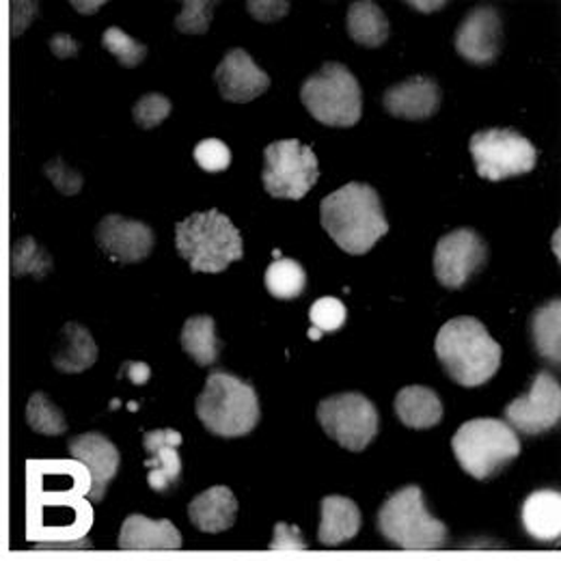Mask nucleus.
<instances>
[{"label":"nucleus","mask_w":561,"mask_h":561,"mask_svg":"<svg viewBox=\"0 0 561 561\" xmlns=\"http://www.w3.org/2000/svg\"><path fill=\"white\" fill-rule=\"evenodd\" d=\"M320 222L348 255H365L389 233V222L374 186L351 182L320 204Z\"/></svg>","instance_id":"1"},{"label":"nucleus","mask_w":561,"mask_h":561,"mask_svg":"<svg viewBox=\"0 0 561 561\" xmlns=\"http://www.w3.org/2000/svg\"><path fill=\"white\" fill-rule=\"evenodd\" d=\"M434 352L445 374L467 389L486 385L499 371L503 356L489 329L471 316L445 322L436 335Z\"/></svg>","instance_id":"2"},{"label":"nucleus","mask_w":561,"mask_h":561,"mask_svg":"<svg viewBox=\"0 0 561 561\" xmlns=\"http://www.w3.org/2000/svg\"><path fill=\"white\" fill-rule=\"evenodd\" d=\"M175 249L193 273L218 275L242 260V233L222 211H195L175 222Z\"/></svg>","instance_id":"3"},{"label":"nucleus","mask_w":561,"mask_h":561,"mask_svg":"<svg viewBox=\"0 0 561 561\" xmlns=\"http://www.w3.org/2000/svg\"><path fill=\"white\" fill-rule=\"evenodd\" d=\"M197 417L214 436L240 438L251 434L260 417V398L253 385L231 371L214 369L195 402Z\"/></svg>","instance_id":"4"},{"label":"nucleus","mask_w":561,"mask_h":561,"mask_svg":"<svg viewBox=\"0 0 561 561\" xmlns=\"http://www.w3.org/2000/svg\"><path fill=\"white\" fill-rule=\"evenodd\" d=\"M451 449L462 471L476 480H489L520 456V440L505 421L482 417L458 427Z\"/></svg>","instance_id":"5"},{"label":"nucleus","mask_w":561,"mask_h":561,"mask_svg":"<svg viewBox=\"0 0 561 561\" xmlns=\"http://www.w3.org/2000/svg\"><path fill=\"white\" fill-rule=\"evenodd\" d=\"M300 100L311 117L331 128H352L363 115V89L346 66L324 64L300 87Z\"/></svg>","instance_id":"6"},{"label":"nucleus","mask_w":561,"mask_h":561,"mask_svg":"<svg viewBox=\"0 0 561 561\" xmlns=\"http://www.w3.org/2000/svg\"><path fill=\"white\" fill-rule=\"evenodd\" d=\"M378 531L402 549H440L447 542V527L427 512L420 486H404L382 503Z\"/></svg>","instance_id":"7"},{"label":"nucleus","mask_w":561,"mask_h":561,"mask_svg":"<svg viewBox=\"0 0 561 561\" xmlns=\"http://www.w3.org/2000/svg\"><path fill=\"white\" fill-rule=\"evenodd\" d=\"M320 169L311 145L300 140H275L264 149L262 182L271 197L300 202L318 182Z\"/></svg>","instance_id":"8"},{"label":"nucleus","mask_w":561,"mask_h":561,"mask_svg":"<svg viewBox=\"0 0 561 561\" xmlns=\"http://www.w3.org/2000/svg\"><path fill=\"white\" fill-rule=\"evenodd\" d=\"M469 151L480 178L503 182L531 173L538 164V149L531 140L512 128H489L469 140Z\"/></svg>","instance_id":"9"},{"label":"nucleus","mask_w":561,"mask_h":561,"mask_svg":"<svg viewBox=\"0 0 561 561\" xmlns=\"http://www.w3.org/2000/svg\"><path fill=\"white\" fill-rule=\"evenodd\" d=\"M322 430L344 449L363 451L380 430V415L363 393H337L318 407Z\"/></svg>","instance_id":"10"},{"label":"nucleus","mask_w":561,"mask_h":561,"mask_svg":"<svg viewBox=\"0 0 561 561\" xmlns=\"http://www.w3.org/2000/svg\"><path fill=\"white\" fill-rule=\"evenodd\" d=\"M489 262V244L469 227L445 233L434 249V275L447 289H460Z\"/></svg>","instance_id":"11"},{"label":"nucleus","mask_w":561,"mask_h":561,"mask_svg":"<svg viewBox=\"0 0 561 561\" xmlns=\"http://www.w3.org/2000/svg\"><path fill=\"white\" fill-rule=\"evenodd\" d=\"M505 423L520 434H545L560 423V380L551 371H538L525 396L512 400L505 411Z\"/></svg>","instance_id":"12"},{"label":"nucleus","mask_w":561,"mask_h":561,"mask_svg":"<svg viewBox=\"0 0 561 561\" xmlns=\"http://www.w3.org/2000/svg\"><path fill=\"white\" fill-rule=\"evenodd\" d=\"M98 247L119 264H137L153 251L156 233L149 225L122 214H108L95 229Z\"/></svg>","instance_id":"13"},{"label":"nucleus","mask_w":561,"mask_h":561,"mask_svg":"<svg viewBox=\"0 0 561 561\" xmlns=\"http://www.w3.org/2000/svg\"><path fill=\"white\" fill-rule=\"evenodd\" d=\"M68 451L89 473V499L93 503H100L106 494L108 484L119 473L122 454L117 445L100 432H87L71 438Z\"/></svg>","instance_id":"14"},{"label":"nucleus","mask_w":561,"mask_h":561,"mask_svg":"<svg viewBox=\"0 0 561 561\" xmlns=\"http://www.w3.org/2000/svg\"><path fill=\"white\" fill-rule=\"evenodd\" d=\"M456 53L473 66H491L501 55V15L492 4H478L456 31Z\"/></svg>","instance_id":"15"},{"label":"nucleus","mask_w":561,"mask_h":561,"mask_svg":"<svg viewBox=\"0 0 561 561\" xmlns=\"http://www.w3.org/2000/svg\"><path fill=\"white\" fill-rule=\"evenodd\" d=\"M220 98L233 104H247L271 89V76L262 70L247 50H229L214 71Z\"/></svg>","instance_id":"16"},{"label":"nucleus","mask_w":561,"mask_h":561,"mask_svg":"<svg viewBox=\"0 0 561 561\" xmlns=\"http://www.w3.org/2000/svg\"><path fill=\"white\" fill-rule=\"evenodd\" d=\"M440 100V87L434 78L411 76L385 91L382 106L391 117L423 122L438 113Z\"/></svg>","instance_id":"17"},{"label":"nucleus","mask_w":561,"mask_h":561,"mask_svg":"<svg viewBox=\"0 0 561 561\" xmlns=\"http://www.w3.org/2000/svg\"><path fill=\"white\" fill-rule=\"evenodd\" d=\"M182 434L171 427L149 430L142 436V447L149 454L145 467L149 469L147 484L156 492H169L182 478V458L178 447L182 445Z\"/></svg>","instance_id":"18"},{"label":"nucleus","mask_w":561,"mask_h":561,"mask_svg":"<svg viewBox=\"0 0 561 561\" xmlns=\"http://www.w3.org/2000/svg\"><path fill=\"white\" fill-rule=\"evenodd\" d=\"M117 547L126 551H173L182 549V534L171 520H151L142 514H130L122 525Z\"/></svg>","instance_id":"19"},{"label":"nucleus","mask_w":561,"mask_h":561,"mask_svg":"<svg viewBox=\"0 0 561 561\" xmlns=\"http://www.w3.org/2000/svg\"><path fill=\"white\" fill-rule=\"evenodd\" d=\"M188 516L204 534L227 531L236 523L238 499L227 486H211L188 503Z\"/></svg>","instance_id":"20"},{"label":"nucleus","mask_w":561,"mask_h":561,"mask_svg":"<svg viewBox=\"0 0 561 561\" xmlns=\"http://www.w3.org/2000/svg\"><path fill=\"white\" fill-rule=\"evenodd\" d=\"M520 523L529 538L556 542L561 534V494L558 491L531 492L520 507Z\"/></svg>","instance_id":"21"},{"label":"nucleus","mask_w":561,"mask_h":561,"mask_svg":"<svg viewBox=\"0 0 561 561\" xmlns=\"http://www.w3.org/2000/svg\"><path fill=\"white\" fill-rule=\"evenodd\" d=\"M322 523L318 529V540L324 547H337L356 538L360 529V510L358 505L340 494H331L322 499Z\"/></svg>","instance_id":"22"},{"label":"nucleus","mask_w":561,"mask_h":561,"mask_svg":"<svg viewBox=\"0 0 561 561\" xmlns=\"http://www.w3.org/2000/svg\"><path fill=\"white\" fill-rule=\"evenodd\" d=\"M396 415L407 427L427 430L443 420V402L438 393L430 387L411 385L398 391L396 396Z\"/></svg>","instance_id":"23"},{"label":"nucleus","mask_w":561,"mask_h":561,"mask_svg":"<svg viewBox=\"0 0 561 561\" xmlns=\"http://www.w3.org/2000/svg\"><path fill=\"white\" fill-rule=\"evenodd\" d=\"M98 360V346L91 333L76 324L68 322L57 340L53 351V365L64 374H82Z\"/></svg>","instance_id":"24"},{"label":"nucleus","mask_w":561,"mask_h":561,"mask_svg":"<svg viewBox=\"0 0 561 561\" xmlns=\"http://www.w3.org/2000/svg\"><path fill=\"white\" fill-rule=\"evenodd\" d=\"M346 28L352 39L363 48H380L389 39V20L371 0L352 2L346 15Z\"/></svg>","instance_id":"25"},{"label":"nucleus","mask_w":561,"mask_h":561,"mask_svg":"<svg viewBox=\"0 0 561 561\" xmlns=\"http://www.w3.org/2000/svg\"><path fill=\"white\" fill-rule=\"evenodd\" d=\"M531 340L538 354L553 363H561V305L553 298L531 313Z\"/></svg>","instance_id":"26"},{"label":"nucleus","mask_w":561,"mask_h":561,"mask_svg":"<svg viewBox=\"0 0 561 561\" xmlns=\"http://www.w3.org/2000/svg\"><path fill=\"white\" fill-rule=\"evenodd\" d=\"M214 329L216 327L210 316H193L184 322L182 329V348L202 367L216 363L222 351V342L216 337Z\"/></svg>","instance_id":"27"},{"label":"nucleus","mask_w":561,"mask_h":561,"mask_svg":"<svg viewBox=\"0 0 561 561\" xmlns=\"http://www.w3.org/2000/svg\"><path fill=\"white\" fill-rule=\"evenodd\" d=\"M264 283H266V289L271 291V296H275L279 300H294L305 291L307 273L296 260L277 257L268 266Z\"/></svg>","instance_id":"28"},{"label":"nucleus","mask_w":561,"mask_h":561,"mask_svg":"<svg viewBox=\"0 0 561 561\" xmlns=\"http://www.w3.org/2000/svg\"><path fill=\"white\" fill-rule=\"evenodd\" d=\"M26 423L33 432L44 436H61L68 432V421L61 409L48 400L46 393L37 391L28 398L26 404Z\"/></svg>","instance_id":"29"},{"label":"nucleus","mask_w":561,"mask_h":561,"mask_svg":"<svg viewBox=\"0 0 561 561\" xmlns=\"http://www.w3.org/2000/svg\"><path fill=\"white\" fill-rule=\"evenodd\" d=\"M53 271V260L50 255L37 247L33 238H22L20 242L13 244L11 249V275L22 277V275H35L37 279L46 277Z\"/></svg>","instance_id":"30"},{"label":"nucleus","mask_w":561,"mask_h":561,"mask_svg":"<svg viewBox=\"0 0 561 561\" xmlns=\"http://www.w3.org/2000/svg\"><path fill=\"white\" fill-rule=\"evenodd\" d=\"M102 46L117 57L119 66L124 68H137L147 57V46L140 44L139 39L130 37L117 26H111L102 35Z\"/></svg>","instance_id":"31"},{"label":"nucleus","mask_w":561,"mask_h":561,"mask_svg":"<svg viewBox=\"0 0 561 561\" xmlns=\"http://www.w3.org/2000/svg\"><path fill=\"white\" fill-rule=\"evenodd\" d=\"M348 320V309L346 305L340 300V298H333V296H324V298H318L311 309H309V322H311V329L320 331L322 335L324 333H335L340 331Z\"/></svg>","instance_id":"32"},{"label":"nucleus","mask_w":561,"mask_h":561,"mask_svg":"<svg viewBox=\"0 0 561 561\" xmlns=\"http://www.w3.org/2000/svg\"><path fill=\"white\" fill-rule=\"evenodd\" d=\"M171 108H173L171 100L164 98L162 93H147L135 104L133 117H135V124L142 130H153L171 115Z\"/></svg>","instance_id":"33"},{"label":"nucleus","mask_w":561,"mask_h":561,"mask_svg":"<svg viewBox=\"0 0 561 561\" xmlns=\"http://www.w3.org/2000/svg\"><path fill=\"white\" fill-rule=\"evenodd\" d=\"M214 7H216V2L186 0L182 13L175 18V28H178L180 33H191V35H204V33H208Z\"/></svg>","instance_id":"34"},{"label":"nucleus","mask_w":561,"mask_h":561,"mask_svg":"<svg viewBox=\"0 0 561 561\" xmlns=\"http://www.w3.org/2000/svg\"><path fill=\"white\" fill-rule=\"evenodd\" d=\"M193 156H195V162L208 173L227 171L231 164V151L220 139L199 140Z\"/></svg>","instance_id":"35"},{"label":"nucleus","mask_w":561,"mask_h":561,"mask_svg":"<svg viewBox=\"0 0 561 561\" xmlns=\"http://www.w3.org/2000/svg\"><path fill=\"white\" fill-rule=\"evenodd\" d=\"M271 549H277V551H285V549H296V551H305L307 545L305 540L300 538L298 529L296 527H289L285 523H279L275 527V538L271 542Z\"/></svg>","instance_id":"36"},{"label":"nucleus","mask_w":561,"mask_h":561,"mask_svg":"<svg viewBox=\"0 0 561 561\" xmlns=\"http://www.w3.org/2000/svg\"><path fill=\"white\" fill-rule=\"evenodd\" d=\"M247 7H249V13L255 20L275 22V20H279V18L287 13L289 2H275V0L273 2H255V0H251V2H247Z\"/></svg>","instance_id":"37"},{"label":"nucleus","mask_w":561,"mask_h":561,"mask_svg":"<svg viewBox=\"0 0 561 561\" xmlns=\"http://www.w3.org/2000/svg\"><path fill=\"white\" fill-rule=\"evenodd\" d=\"M122 376H128L133 385H145L151 378V369L147 363H139V360H128L122 365Z\"/></svg>","instance_id":"38"},{"label":"nucleus","mask_w":561,"mask_h":561,"mask_svg":"<svg viewBox=\"0 0 561 561\" xmlns=\"http://www.w3.org/2000/svg\"><path fill=\"white\" fill-rule=\"evenodd\" d=\"M50 48H53V53L59 57V59H68V57H73L76 53H78V44L71 39L70 35H55L53 39H50Z\"/></svg>","instance_id":"39"},{"label":"nucleus","mask_w":561,"mask_h":561,"mask_svg":"<svg viewBox=\"0 0 561 561\" xmlns=\"http://www.w3.org/2000/svg\"><path fill=\"white\" fill-rule=\"evenodd\" d=\"M102 4H104V2H89V4H87V2H78V0L71 2V7H76L80 13H93V11H95L93 7H102Z\"/></svg>","instance_id":"40"},{"label":"nucleus","mask_w":561,"mask_h":561,"mask_svg":"<svg viewBox=\"0 0 561 561\" xmlns=\"http://www.w3.org/2000/svg\"><path fill=\"white\" fill-rule=\"evenodd\" d=\"M322 337V333L320 331H316V329H309V340H313V342H318Z\"/></svg>","instance_id":"41"},{"label":"nucleus","mask_w":561,"mask_h":561,"mask_svg":"<svg viewBox=\"0 0 561 561\" xmlns=\"http://www.w3.org/2000/svg\"><path fill=\"white\" fill-rule=\"evenodd\" d=\"M556 253L560 257V231H556Z\"/></svg>","instance_id":"42"}]
</instances>
